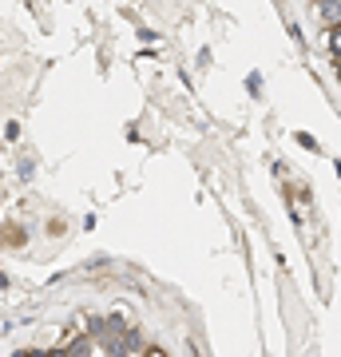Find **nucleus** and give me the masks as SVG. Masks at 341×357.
<instances>
[{"label":"nucleus","mask_w":341,"mask_h":357,"mask_svg":"<svg viewBox=\"0 0 341 357\" xmlns=\"http://www.w3.org/2000/svg\"><path fill=\"white\" fill-rule=\"evenodd\" d=\"M338 76H341V60H338Z\"/></svg>","instance_id":"f257e3e1"}]
</instances>
